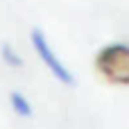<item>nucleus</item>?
<instances>
[{"label": "nucleus", "mask_w": 129, "mask_h": 129, "mask_svg": "<svg viewBox=\"0 0 129 129\" xmlns=\"http://www.w3.org/2000/svg\"><path fill=\"white\" fill-rule=\"evenodd\" d=\"M95 68L107 82L129 86V45L111 43L104 45L95 57Z\"/></svg>", "instance_id": "obj_1"}, {"label": "nucleus", "mask_w": 129, "mask_h": 129, "mask_svg": "<svg viewBox=\"0 0 129 129\" xmlns=\"http://www.w3.org/2000/svg\"><path fill=\"white\" fill-rule=\"evenodd\" d=\"M0 54H2V61H5L7 66H11V68H23V59L16 54V50H14L9 43H2Z\"/></svg>", "instance_id": "obj_4"}, {"label": "nucleus", "mask_w": 129, "mask_h": 129, "mask_svg": "<svg viewBox=\"0 0 129 129\" xmlns=\"http://www.w3.org/2000/svg\"><path fill=\"white\" fill-rule=\"evenodd\" d=\"M9 104H11V109L16 111V116H20V118H32V113H34L29 100H27L23 93H18V91H11V93H9Z\"/></svg>", "instance_id": "obj_3"}, {"label": "nucleus", "mask_w": 129, "mask_h": 129, "mask_svg": "<svg viewBox=\"0 0 129 129\" xmlns=\"http://www.w3.org/2000/svg\"><path fill=\"white\" fill-rule=\"evenodd\" d=\"M32 45H34V52L39 54V59L45 63V68L54 75L57 82L66 84V86H73V84H75L73 73H70V70L66 68V63L57 57V52L52 50V45L48 43V39H45V34H43L41 29H32Z\"/></svg>", "instance_id": "obj_2"}]
</instances>
